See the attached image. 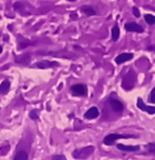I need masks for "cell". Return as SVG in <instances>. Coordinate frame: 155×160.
<instances>
[{
  "label": "cell",
  "instance_id": "9",
  "mask_svg": "<svg viewBox=\"0 0 155 160\" xmlns=\"http://www.w3.org/2000/svg\"><path fill=\"white\" fill-rule=\"evenodd\" d=\"M98 116H99V110H98V108L95 106L89 108L84 115V117L86 119H96Z\"/></svg>",
  "mask_w": 155,
  "mask_h": 160
},
{
  "label": "cell",
  "instance_id": "12",
  "mask_svg": "<svg viewBox=\"0 0 155 160\" xmlns=\"http://www.w3.org/2000/svg\"><path fill=\"white\" fill-rule=\"evenodd\" d=\"M80 11L83 12L84 14L88 16H92V15H96V10L90 6H83L80 7Z\"/></svg>",
  "mask_w": 155,
  "mask_h": 160
},
{
  "label": "cell",
  "instance_id": "2",
  "mask_svg": "<svg viewBox=\"0 0 155 160\" xmlns=\"http://www.w3.org/2000/svg\"><path fill=\"white\" fill-rule=\"evenodd\" d=\"M93 152H95V147L93 146L85 147V148H81V149L74 150V152H73V157H74L75 159H87Z\"/></svg>",
  "mask_w": 155,
  "mask_h": 160
},
{
  "label": "cell",
  "instance_id": "19",
  "mask_svg": "<svg viewBox=\"0 0 155 160\" xmlns=\"http://www.w3.org/2000/svg\"><path fill=\"white\" fill-rule=\"evenodd\" d=\"M52 160H67L64 155H54L52 157Z\"/></svg>",
  "mask_w": 155,
  "mask_h": 160
},
{
  "label": "cell",
  "instance_id": "13",
  "mask_svg": "<svg viewBox=\"0 0 155 160\" xmlns=\"http://www.w3.org/2000/svg\"><path fill=\"white\" fill-rule=\"evenodd\" d=\"M144 149H145V154L153 155V156H155V142L147 144L144 147Z\"/></svg>",
  "mask_w": 155,
  "mask_h": 160
},
{
  "label": "cell",
  "instance_id": "10",
  "mask_svg": "<svg viewBox=\"0 0 155 160\" xmlns=\"http://www.w3.org/2000/svg\"><path fill=\"white\" fill-rule=\"evenodd\" d=\"M10 81L9 80H3L1 82V84H0V94H2V95L7 94L9 92V90H10Z\"/></svg>",
  "mask_w": 155,
  "mask_h": 160
},
{
  "label": "cell",
  "instance_id": "11",
  "mask_svg": "<svg viewBox=\"0 0 155 160\" xmlns=\"http://www.w3.org/2000/svg\"><path fill=\"white\" fill-rule=\"evenodd\" d=\"M37 67L39 68H50V67H53V66H58V63L55 62H49V61H41V62L37 63L36 65Z\"/></svg>",
  "mask_w": 155,
  "mask_h": 160
},
{
  "label": "cell",
  "instance_id": "18",
  "mask_svg": "<svg viewBox=\"0 0 155 160\" xmlns=\"http://www.w3.org/2000/svg\"><path fill=\"white\" fill-rule=\"evenodd\" d=\"M149 101L152 103V104H155V87L153 88V90L151 91V93H150Z\"/></svg>",
  "mask_w": 155,
  "mask_h": 160
},
{
  "label": "cell",
  "instance_id": "17",
  "mask_svg": "<svg viewBox=\"0 0 155 160\" xmlns=\"http://www.w3.org/2000/svg\"><path fill=\"white\" fill-rule=\"evenodd\" d=\"M29 118L32 119V120H38V118H39L38 110H36V109H33L32 112H29Z\"/></svg>",
  "mask_w": 155,
  "mask_h": 160
},
{
  "label": "cell",
  "instance_id": "16",
  "mask_svg": "<svg viewBox=\"0 0 155 160\" xmlns=\"http://www.w3.org/2000/svg\"><path fill=\"white\" fill-rule=\"evenodd\" d=\"M144 20L149 25H154L155 24V16L152 15V14H145Z\"/></svg>",
  "mask_w": 155,
  "mask_h": 160
},
{
  "label": "cell",
  "instance_id": "20",
  "mask_svg": "<svg viewBox=\"0 0 155 160\" xmlns=\"http://www.w3.org/2000/svg\"><path fill=\"white\" fill-rule=\"evenodd\" d=\"M132 12H133V15H135L136 18H140V11L138 10L137 7H133V8H132Z\"/></svg>",
  "mask_w": 155,
  "mask_h": 160
},
{
  "label": "cell",
  "instance_id": "5",
  "mask_svg": "<svg viewBox=\"0 0 155 160\" xmlns=\"http://www.w3.org/2000/svg\"><path fill=\"white\" fill-rule=\"evenodd\" d=\"M109 103H110V106L114 112H121L124 110V104L121 102V101L116 100V98H109Z\"/></svg>",
  "mask_w": 155,
  "mask_h": 160
},
{
  "label": "cell",
  "instance_id": "8",
  "mask_svg": "<svg viewBox=\"0 0 155 160\" xmlns=\"http://www.w3.org/2000/svg\"><path fill=\"white\" fill-rule=\"evenodd\" d=\"M132 58H133L132 53H121V54H119V55L116 56V58H115V62H116V64L121 65V64H123V63L130 61Z\"/></svg>",
  "mask_w": 155,
  "mask_h": 160
},
{
  "label": "cell",
  "instance_id": "15",
  "mask_svg": "<svg viewBox=\"0 0 155 160\" xmlns=\"http://www.w3.org/2000/svg\"><path fill=\"white\" fill-rule=\"evenodd\" d=\"M13 160H28V154L26 152H24V150L18 152V154L14 156Z\"/></svg>",
  "mask_w": 155,
  "mask_h": 160
},
{
  "label": "cell",
  "instance_id": "6",
  "mask_svg": "<svg viewBox=\"0 0 155 160\" xmlns=\"http://www.w3.org/2000/svg\"><path fill=\"white\" fill-rule=\"evenodd\" d=\"M125 29L127 32H144V28L141 25L137 24L135 22H129L125 24Z\"/></svg>",
  "mask_w": 155,
  "mask_h": 160
},
{
  "label": "cell",
  "instance_id": "21",
  "mask_svg": "<svg viewBox=\"0 0 155 160\" xmlns=\"http://www.w3.org/2000/svg\"><path fill=\"white\" fill-rule=\"evenodd\" d=\"M2 52V47H0V53Z\"/></svg>",
  "mask_w": 155,
  "mask_h": 160
},
{
  "label": "cell",
  "instance_id": "14",
  "mask_svg": "<svg viewBox=\"0 0 155 160\" xmlns=\"http://www.w3.org/2000/svg\"><path fill=\"white\" fill-rule=\"evenodd\" d=\"M118 38H119V27L116 24L112 28V40L113 41H117Z\"/></svg>",
  "mask_w": 155,
  "mask_h": 160
},
{
  "label": "cell",
  "instance_id": "1",
  "mask_svg": "<svg viewBox=\"0 0 155 160\" xmlns=\"http://www.w3.org/2000/svg\"><path fill=\"white\" fill-rule=\"evenodd\" d=\"M136 138L135 135H131V134H118V133H111L109 135H106L103 138V144L107 145V146H111L114 144L117 140L119 138Z\"/></svg>",
  "mask_w": 155,
  "mask_h": 160
},
{
  "label": "cell",
  "instance_id": "4",
  "mask_svg": "<svg viewBox=\"0 0 155 160\" xmlns=\"http://www.w3.org/2000/svg\"><path fill=\"white\" fill-rule=\"evenodd\" d=\"M137 107L139 108L142 112H145L150 115H154L155 114V106H147V105L144 104L142 98H138L137 100Z\"/></svg>",
  "mask_w": 155,
  "mask_h": 160
},
{
  "label": "cell",
  "instance_id": "3",
  "mask_svg": "<svg viewBox=\"0 0 155 160\" xmlns=\"http://www.w3.org/2000/svg\"><path fill=\"white\" fill-rule=\"evenodd\" d=\"M70 92L74 96H86L88 94V89L85 83H76L70 87Z\"/></svg>",
  "mask_w": 155,
  "mask_h": 160
},
{
  "label": "cell",
  "instance_id": "7",
  "mask_svg": "<svg viewBox=\"0 0 155 160\" xmlns=\"http://www.w3.org/2000/svg\"><path fill=\"white\" fill-rule=\"evenodd\" d=\"M117 149L125 152H136L140 150L139 145H125V144H117Z\"/></svg>",
  "mask_w": 155,
  "mask_h": 160
}]
</instances>
